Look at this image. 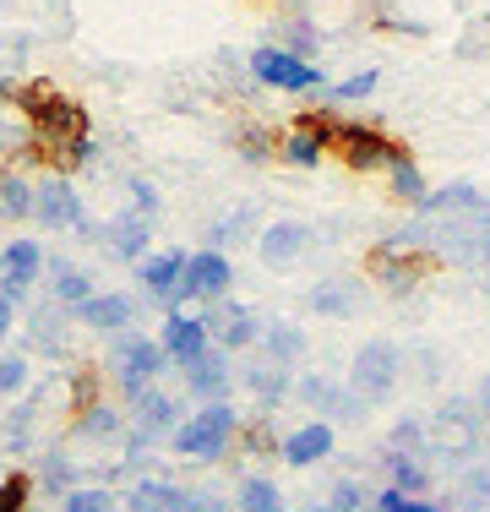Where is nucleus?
Masks as SVG:
<instances>
[{"label":"nucleus","mask_w":490,"mask_h":512,"mask_svg":"<svg viewBox=\"0 0 490 512\" xmlns=\"http://www.w3.org/2000/svg\"><path fill=\"white\" fill-rule=\"evenodd\" d=\"M17 109L28 120V142L39 148V158L60 175H77L98 158V142L88 131V109L77 99H66L60 88L49 82H22L17 88Z\"/></svg>","instance_id":"f257e3e1"},{"label":"nucleus","mask_w":490,"mask_h":512,"mask_svg":"<svg viewBox=\"0 0 490 512\" xmlns=\"http://www.w3.org/2000/svg\"><path fill=\"white\" fill-rule=\"evenodd\" d=\"M425 436H431V463H447V469H469L485 453V420L474 409V398H447L431 420H425Z\"/></svg>","instance_id":"f03ea898"},{"label":"nucleus","mask_w":490,"mask_h":512,"mask_svg":"<svg viewBox=\"0 0 490 512\" xmlns=\"http://www.w3.org/2000/svg\"><path fill=\"white\" fill-rule=\"evenodd\" d=\"M235 436H240V414L224 398V404H196L186 420H180V431L169 436V447L191 463H224L235 453Z\"/></svg>","instance_id":"7ed1b4c3"},{"label":"nucleus","mask_w":490,"mask_h":512,"mask_svg":"<svg viewBox=\"0 0 490 512\" xmlns=\"http://www.w3.org/2000/svg\"><path fill=\"white\" fill-rule=\"evenodd\" d=\"M431 273H436V256H431V251L403 246V240H392V235L376 240V246L365 251V278H371V284L382 289L387 300H409Z\"/></svg>","instance_id":"20e7f679"},{"label":"nucleus","mask_w":490,"mask_h":512,"mask_svg":"<svg viewBox=\"0 0 490 512\" xmlns=\"http://www.w3.org/2000/svg\"><path fill=\"white\" fill-rule=\"evenodd\" d=\"M169 371V355L158 338H142V333H115L109 338V376H115L120 398L137 404L142 393H153L158 376Z\"/></svg>","instance_id":"39448f33"},{"label":"nucleus","mask_w":490,"mask_h":512,"mask_svg":"<svg viewBox=\"0 0 490 512\" xmlns=\"http://www.w3.org/2000/svg\"><path fill=\"white\" fill-rule=\"evenodd\" d=\"M403 153V142L392 137V131H382L376 120H343L338 115V126H333V158L343 169H354V175H376L382 169L387 175V164Z\"/></svg>","instance_id":"423d86ee"},{"label":"nucleus","mask_w":490,"mask_h":512,"mask_svg":"<svg viewBox=\"0 0 490 512\" xmlns=\"http://www.w3.org/2000/svg\"><path fill=\"white\" fill-rule=\"evenodd\" d=\"M245 71H251L256 88H273V93H322L327 88L322 66L289 55L284 44H256V50L245 55Z\"/></svg>","instance_id":"0eeeda50"},{"label":"nucleus","mask_w":490,"mask_h":512,"mask_svg":"<svg viewBox=\"0 0 490 512\" xmlns=\"http://www.w3.org/2000/svg\"><path fill=\"white\" fill-rule=\"evenodd\" d=\"M403 382V344L398 338H365L349 360V387L371 404H387Z\"/></svg>","instance_id":"6e6552de"},{"label":"nucleus","mask_w":490,"mask_h":512,"mask_svg":"<svg viewBox=\"0 0 490 512\" xmlns=\"http://www.w3.org/2000/svg\"><path fill=\"white\" fill-rule=\"evenodd\" d=\"M294 398H300L311 414H322V420H333V425H365L371 420V398H360L349 382H338V376H327V371H305V376H294Z\"/></svg>","instance_id":"1a4fd4ad"},{"label":"nucleus","mask_w":490,"mask_h":512,"mask_svg":"<svg viewBox=\"0 0 490 512\" xmlns=\"http://www.w3.org/2000/svg\"><path fill=\"white\" fill-rule=\"evenodd\" d=\"M333 126L338 115L333 109H300V115L284 126V137H278V164L289 169H322V158L333 153Z\"/></svg>","instance_id":"9d476101"},{"label":"nucleus","mask_w":490,"mask_h":512,"mask_svg":"<svg viewBox=\"0 0 490 512\" xmlns=\"http://www.w3.org/2000/svg\"><path fill=\"white\" fill-rule=\"evenodd\" d=\"M33 218H39L49 235H71V229L82 235V224H88V207H82L77 186H71V175L49 169L39 186H33Z\"/></svg>","instance_id":"9b49d317"},{"label":"nucleus","mask_w":490,"mask_h":512,"mask_svg":"<svg viewBox=\"0 0 490 512\" xmlns=\"http://www.w3.org/2000/svg\"><path fill=\"white\" fill-rule=\"evenodd\" d=\"M229 289H235V262H229V251H191L186 256V278H180V306H213V300H224Z\"/></svg>","instance_id":"f8f14e48"},{"label":"nucleus","mask_w":490,"mask_h":512,"mask_svg":"<svg viewBox=\"0 0 490 512\" xmlns=\"http://www.w3.org/2000/svg\"><path fill=\"white\" fill-rule=\"evenodd\" d=\"M311 251H316V229L300 224V218L262 224V235H256V262H262L267 273H294Z\"/></svg>","instance_id":"ddd939ff"},{"label":"nucleus","mask_w":490,"mask_h":512,"mask_svg":"<svg viewBox=\"0 0 490 512\" xmlns=\"http://www.w3.org/2000/svg\"><path fill=\"white\" fill-rule=\"evenodd\" d=\"M202 322H207V333H213V344L229 349V355H240V349L262 344V327H267L262 316L245 306V300H235V295L213 300V306L202 311Z\"/></svg>","instance_id":"4468645a"},{"label":"nucleus","mask_w":490,"mask_h":512,"mask_svg":"<svg viewBox=\"0 0 490 512\" xmlns=\"http://www.w3.org/2000/svg\"><path fill=\"white\" fill-rule=\"evenodd\" d=\"M180 420H186V409H180L175 393H164V387H153V393H142L137 404H131V447H158L169 442V436L180 431Z\"/></svg>","instance_id":"2eb2a0df"},{"label":"nucleus","mask_w":490,"mask_h":512,"mask_svg":"<svg viewBox=\"0 0 490 512\" xmlns=\"http://www.w3.org/2000/svg\"><path fill=\"white\" fill-rule=\"evenodd\" d=\"M365 284H371V278H354V273L316 278V284L305 289V311L327 316V322H349V316H360L365 306H371V295H365Z\"/></svg>","instance_id":"dca6fc26"},{"label":"nucleus","mask_w":490,"mask_h":512,"mask_svg":"<svg viewBox=\"0 0 490 512\" xmlns=\"http://www.w3.org/2000/svg\"><path fill=\"white\" fill-rule=\"evenodd\" d=\"M333 453H338V425L322 420V414L289 425V431H284V447H278V458H284L289 469H316V463H327Z\"/></svg>","instance_id":"f3484780"},{"label":"nucleus","mask_w":490,"mask_h":512,"mask_svg":"<svg viewBox=\"0 0 490 512\" xmlns=\"http://www.w3.org/2000/svg\"><path fill=\"white\" fill-rule=\"evenodd\" d=\"M93 240L109 256H120V262H142V256L153 251V213H142V207H120L109 224H98Z\"/></svg>","instance_id":"a211bd4d"},{"label":"nucleus","mask_w":490,"mask_h":512,"mask_svg":"<svg viewBox=\"0 0 490 512\" xmlns=\"http://www.w3.org/2000/svg\"><path fill=\"white\" fill-rule=\"evenodd\" d=\"M158 344H164V355L169 365H180L186 371L191 360H202L207 349H213V333H207V322H202V311H169L164 316V327H158Z\"/></svg>","instance_id":"6ab92c4d"},{"label":"nucleus","mask_w":490,"mask_h":512,"mask_svg":"<svg viewBox=\"0 0 490 512\" xmlns=\"http://www.w3.org/2000/svg\"><path fill=\"white\" fill-rule=\"evenodd\" d=\"M186 256L191 251H147L142 262H137V289L147 300H158V306H169L175 311L180 306V278H186Z\"/></svg>","instance_id":"aec40b11"},{"label":"nucleus","mask_w":490,"mask_h":512,"mask_svg":"<svg viewBox=\"0 0 490 512\" xmlns=\"http://www.w3.org/2000/svg\"><path fill=\"white\" fill-rule=\"evenodd\" d=\"M44 262H49V256H44V246H39V240L17 235L6 251H0V295H11V300L22 306V300H28V289L39 284Z\"/></svg>","instance_id":"412c9836"},{"label":"nucleus","mask_w":490,"mask_h":512,"mask_svg":"<svg viewBox=\"0 0 490 512\" xmlns=\"http://www.w3.org/2000/svg\"><path fill=\"white\" fill-rule=\"evenodd\" d=\"M420 218H458V224H480L490 218V191H480L474 180H447L425 197Z\"/></svg>","instance_id":"4be33fe9"},{"label":"nucleus","mask_w":490,"mask_h":512,"mask_svg":"<svg viewBox=\"0 0 490 512\" xmlns=\"http://www.w3.org/2000/svg\"><path fill=\"white\" fill-rule=\"evenodd\" d=\"M186 393L196 398V404H224L229 398V387H235V365H229V349H207L202 360H191L186 371Z\"/></svg>","instance_id":"5701e85b"},{"label":"nucleus","mask_w":490,"mask_h":512,"mask_svg":"<svg viewBox=\"0 0 490 512\" xmlns=\"http://www.w3.org/2000/svg\"><path fill=\"white\" fill-rule=\"evenodd\" d=\"M240 387L262 409H278L284 398H294V371H289V365H278V360H267L262 349H256V355L240 365Z\"/></svg>","instance_id":"b1692460"},{"label":"nucleus","mask_w":490,"mask_h":512,"mask_svg":"<svg viewBox=\"0 0 490 512\" xmlns=\"http://www.w3.org/2000/svg\"><path fill=\"white\" fill-rule=\"evenodd\" d=\"M77 322H82V327H93V333H104V338L131 333V322H137V300L120 295V289H98L88 306L77 311Z\"/></svg>","instance_id":"393cba45"},{"label":"nucleus","mask_w":490,"mask_h":512,"mask_svg":"<svg viewBox=\"0 0 490 512\" xmlns=\"http://www.w3.org/2000/svg\"><path fill=\"white\" fill-rule=\"evenodd\" d=\"M382 474L392 491H403V496H431V485H436V463L425 453H392V447H382Z\"/></svg>","instance_id":"a878e982"},{"label":"nucleus","mask_w":490,"mask_h":512,"mask_svg":"<svg viewBox=\"0 0 490 512\" xmlns=\"http://www.w3.org/2000/svg\"><path fill=\"white\" fill-rule=\"evenodd\" d=\"M387 191H392V202L414 207V213L425 207V197H431V180H425V169L414 164V153H409V148H403V153L387 164Z\"/></svg>","instance_id":"bb28decb"},{"label":"nucleus","mask_w":490,"mask_h":512,"mask_svg":"<svg viewBox=\"0 0 490 512\" xmlns=\"http://www.w3.org/2000/svg\"><path fill=\"white\" fill-rule=\"evenodd\" d=\"M93 295H98V284H93L88 267H77V262H55V267H49V300H60L66 311H82Z\"/></svg>","instance_id":"cd10ccee"},{"label":"nucleus","mask_w":490,"mask_h":512,"mask_svg":"<svg viewBox=\"0 0 490 512\" xmlns=\"http://www.w3.org/2000/svg\"><path fill=\"white\" fill-rule=\"evenodd\" d=\"M180 507H186V485L158 480V474H147L126 491V512H180Z\"/></svg>","instance_id":"c85d7f7f"},{"label":"nucleus","mask_w":490,"mask_h":512,"mask_svg":"<svg viewBox=\"0 0 490 512\" xmlns=\"http://www.w3.org/2000/svg\"><path fill=\"white\" fill-rule=\"evenodd\" d=\"M256 349H262L267 360H278V365H289V371H294V365L311 355V338H305L294 322H267L262 327V344H256Z\"/></svg>","instance_id":"c756f323"},{"label":"nucleus","mask_w":490,"mask_h":512,"mask_svg":"<svg viewBox=\"0 0 490 512\" xmlns=\"http://www.w3.org/2000/svg\"><path fill=\"white\" fill-rule=\"evenodd\" d=\"M71 431L82 436V442H126L131 436V425H126V414H120L115 404H93V409H82L77 414V425H71Z\"/></svg>","instance_id":"7c9ffc66"},{"label":"nucleus","mask_w":490,"mask_h":512,"mask_svg":"<svg viewBox=\"0 0 490 512\" xmlns=\"http://www.w3.org/2000/svg\"><path fill=\"white\" fill-rule=\"evenodd\" d=\"M441 507H447V512H490V458L469 463L463 480H458V491L441 496Z\"/></svg>","instance_id":"2f4dec72"},{"label":"nucleus","mask_w":490,"mask_h":512,"mask_svg":"<svg viewBox=\"0 0 490 512\" xmlns=\"http://www.w3.org/2000/svg\"><path fill=\"white\" fill-rule=\"evenodd\" d=\"M66 327H71V311L60 306V300L39 306V311L28 316V338H33V349H44V355H60V349H66Z\"/></svg>","instance_id":"473e14b6"},{"label":"nucleus","mask_w":490,"mask_h":512,"mask_svg":"<svg viewBox=\"0 0 490 512\" xmlns=\"http://www.w3.org/2000/svg\"><path fill=\"white\" fill-rule=\"evenodd\" d=\"M278 137H284V131L262 126V120H240L229 142H235V153L245 164H278Z\"/></svg>","instance_id":"72a5a7b5"},{"label":"nucleus","mask_w":490,"mask_h":512,"mask_svg":"<svg viewBox=\"0 0 490 512\" xmlns=\"http://www.w3.org/2000/svg\"><path fill=\"white\" fill-rule=\"evenodd\" d=\"M235 512H289V502H284V491H278V480H267V474H240Z\"/></svg>","instance_id":"f704fd0d"},{"label":"nucleus","mask_w":490,"mask_h":512,"mask_svg":"<svg viewBox=\"0 0 490 512\" xmlns=\"http://www.w3.org/2000/svg\"><path fill=\"white\" fill-rule=\"evenodd\" d=\"M278 44H284L289 55H300V60H316L322 55V28H316L305 11H289V17L278 22Z\"/></svg>","instance_id":"c9c22d12"},{"label":"nucleus","mask_w":490,"mask_h":512,"mask_svg":"<svg viewBox=\"0 0 490 512\" xmlns=\"http://www.w3.org/2000/svg\"><path fill=\"white\" fill-rule=\"evenodd\" d=\"M235 447L245 458H278V447H284V436H278V425L267 420V409L256 414V420H240V436Z\"/></svg>","instance_id":"e433bc0d"},{"label":"nucleus","mask_w":490,"mask_h":512,"mask_svg":"<svg viewBox=\"0 0 490 512\" xmlns=\"http://www.w3.org/2000/svg\"><path fill=\"white\" fill-rule=\"evenodd\" d=\"M262 229H256V207H235V213H224L213 229H207V246L213 251H229L240 246V240H256Z\"/></svg>","instance_id":"4c0bfd02"},{"label":"nucleus","mask_w":490,"mask_h":512,"mask_svg":"<svg viewBox=\"0 0 490 512\" xmlns=\"http://www.w3.org/2000/svg\"><path fill=\"white\" fill-rule=\"evenodd\" d=\"M376 88H382V71H376V66H365V71H349V77L327 82V88H322V99H327V104H365Z\"/></svg>","instance_id":"58836bf2"},{"label":"nucleus","mask_w":490,"mask_h":512,"mask_svg":"<svg viewBox=\"0 0 490 512\" xmlns=\"http://www.w3.org/2000/svg\"><path fill=\"white\" fill-rule=\"evenodd\" d=\"M0 218H33V180L0 169Z\"/></svg>","instance_id":"ea45409f"},{"label":"nucleus","mask_w":490,"mask_h":512,"mask_svg":"<svg viewBox=\"0 0 490 512\" xmlns=\"http://www.w3.org/2000/svg\"><path fill=\"white\" fill-rule=\"evenodd\" d=\"M387 447H392V453H425V447H431V436H425V420H420V414H403V420H392ZM425 458H431V453H425Z\"/></svg>","instance_id":"a19ab883"},{"label":"nucleus","mask_w":490,"mask_h":512,"mask_svg":"<svg viewBox=\"0 0 490 512\" xmlns=\"http://www.w3.org/2000/svg\"><path fill=\"white\" fill-rule=\"evenodd\" d=\"M115 491L109 485H77V491L60 496V512H115Z\"/></svg>","instance_id":"79ce46f5"},{"label":"nucleus","mask_w":490,"mask_h":512,"mask_svg":"<svg viewBox=\"0 0 490 512\" xmlns=\"http://www.w3.org/2000/svg\"><path fill=\"white\" fill-rule=\"evenodd\" d=\"M371 512H447V507L436 496H403L392 485H382V491H371Z\"/></svg>","instance_id":"37998d69"},{"label":"nucleus","mask_w":490,"mask_h":512,"mask_svg":"<svg viewBox=\"0 0 490 512\" xmlns=\"http://www.w3.org/2000/svg\"><path fill=\"white\" fill-rule=\"evenodd\" d=\"M28 502H33V474L28 469L0 474V512H28Z\"/></svg>","instance_id":"c03bdc74"},{"label":"nucleus","mask_w":490,"mask_h":512,"mask_svg":"<svg viewBox=\"0 0 490 512\" xmlns=\"http://www.w3.org/2000/svg\"><path fill=\"white\" fill-rule=\"evenodd\" d=\"M327 507L333 512H371V491L354 474H343V480H333V491H327Z\"/></svg>","instance_id":"a18cd8bd"},{"label":"nucleus","mask_w":490,"mask_h":512,"mask_svg":"<svg viewBox=\"0 0 490 512\" xmlns=\"http://www.w3.org/2000/svg\"><path fill=\"white\" fill-rule=\"evenodd\" d=\"M93 404H104V376H98V365H82L77 376H71V409H93Z\"/></svg>","instance_id":"49530a36"},{"label":"nucleus","mask_w":490,"mask_h":512,"mask_svg":"<svg viewBox=\"0 0 490 512\" xmlns=\"http://www.w3.org/2000/svg\"><path fill=\"white\" fill-rule=\"evenodd\" d=\"M28 393V355H0V398Z\"/></svg>","instance_id":"de8ad7c7"},{"label":"nucleus","mask_w":490,"mask_h":512,"mask_svg":"<svg viewBox=\"0 0 490 512\" xmlns=\"http://www.w3.org/2000/svg\"><path fill=\"white\" fill-rule=\"evenodd\" d=\"M44 485H49V491H60V496L77 491V469H71L60 453H49V458H44Z\"/></svg>","instance_id":"09e8293b"},{"label":"nucleus","mask_w":490,"mask_h":512,"mask_svg":"<svg viewBox=\"0 0 490 512\" xmlns=\"http://www.w3.org/2000/svg\"><path fill=\"white\" fill-rule=\"evenodd\" d=\"M403 365H414V371L425 376V387L441 382V355H436V349H425V344H414L409 355H403Z\"/></svg>","instance_id":"8fccbe9b"},{"label":"nucleus","mask_w":490,"mask_h":512,"mask_svg":"<svg viewBox=\"0 0 490 512\" xmlns=\"http://www.w3.org/2000/svg\"><path fill=\"white\" fill-rule=\"evenodd\" d=\"M376 28H387V33H403V39H425V22H414V17H398V11H382V17H376Z\"/></svg>","instance_id":"3c124183"},{"label":"nucleus","mask_w":490,"mask_h":512,"mask_svg":"<svg viewBox=\"0 0 490 512\" xmlns=\"http://www.w3.org/2000/svg\"><path fill=\"white\" fill-rule=\"evenodd\" d=\"M126 191H131V207H142V213H153V218H158V186H153V180L131 175V180H126Z\"/></svg>","instance_id":"603ef678"},{"label":"nucleus","mask_w":490,"mask_h":512,"mask_svg":"<svg viewBox=\"0 0 490 512\" xmlns=\"http://www.w3.org/2000/svg\"><path fill=\"white\" fill-rule=\"evenodd\" d=\"M11 333H17V300H11V295H0V344H6Z\"/></svg>","instance_id":"864d4df0"},{"label":"nucleus","mask_w":490,"mask_h":512,"mask_svg":"<svg viewBox=\"0 0 490 512\" xmlns=\"http://www.w3.org/2000/svg\"><path fill=\"white\" fill-rule=\"evenodd\" d=\"M474 409H480V420H485V431H490V376L474 382Z\"/></svg>","instance_id":"5fc2aeb1"},{"label":"nucleus","mask_w":490,"mask_h":512,"mask_svg":"<svg viewBox=\"0 0 490 512\" xmlns=\"http://www.w3.org/2000/svg\"><path fill=\"white\" fill-rule=\"evenodd\" d=\"M474 246H480V267H490V218L474 224Z\"/></svg>","instance_id":"6e6d98bb"},{"label":"nucleus","mask_w":490,"mask_h":512,"mask_svg":"<svg viewBox=\"0 0 490 512\" xmlns=\"http://www.w3.org/2000/svg\"><path fill=\"white\" fill-rule=\"evenodd\" d=\"M300 512H333V507H327V502H311V507H300Z\"/></svg>","instance_id":"4d7b16f0"},{"label":"nucleus","mask_w":490,"mask_h":512,"mask_svg":"<svg viewBox=\"0 0 490 512\" xmlns=\"http://www.w3.org/2000/svg\"><path fill=\"white\" fill-rule=\"evenodd\" d=\"M485 300H490V267H485Z\"/></svg>","instance_id":"13d9d810"}]
</instances>
